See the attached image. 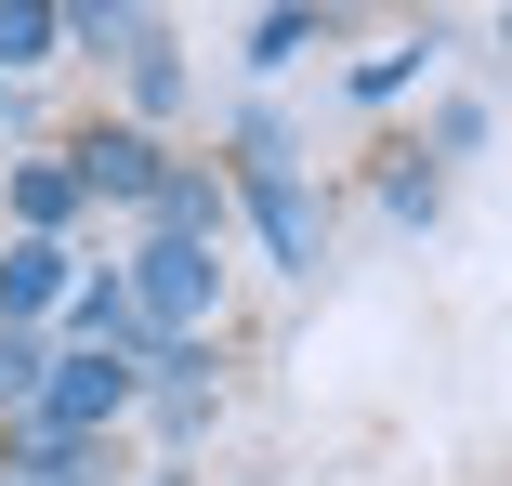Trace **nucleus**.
Here are the masks:
<instances>
[{"instance_id": "1", "label": "nucleus", "mask_w": 512, "mask_h": 486, "mask_svg": "<svg viewBox=\"0 0 512 486\" xmlns=\"http://www.w3.org/2000/svg\"><path fill=\"white\" fill-rule=\"evenodd\" d=\"M132 289H145V316H158V329H184L197 303H211V250H184V237H158ZM145 316H132V329H145Z\"/></svg>"}, {"instance_id": "2", "label": "nucleus", "mask_w": 512, "mask_h": 486, "mask_svg": "<svg viewBox=\"0 0 512 486\" xmlns=\"http://www.w3.org/2000/svg\"><path fill=\"white\" fill-rule=\"evenodd\" d=\"M66 184H92V198H145V184H158V145H145V132H92Z\"/></svg>"}, {"instance_id": "3", "label": "nucleus", "mask_w": 512, "mask_h": 486, "mask_svg": "<svg viewBox=\"0 0 512 486\" xmlns=\"http://www.w3.org/2000/svg\"><path fill=\"white\" fill-rule=\"evenodd\" d=\"M119 395H132V368H119V355H79V368H66V381H53V447H66V434H79V421H106V408H119Z\"/></svg>"}, {"instance_id": "4", "label": "nucleus", "mask_w": 512, "mask_h": 486, "mask_svg": "<svg viewBox=\"0 0 512 486\" xmlns=\"http://www.w3.org/2000/svg\"><path fill=\"white\" fill-rule=\"evenodd\" d=\"M145 198H158V224H171L184 250H197V224H224V184H197V171H158Z\"/></svg>"}, {"instance_id": "5", "label": "nucleus", "mask_w": 512, "mask_h": 486, "mask_svg": "<svg viewBox=\"0 0 512 486\" xmlns=\"http://www.w3.org/2000/svg\"><path fill=\"white\" fill-rule=\"evenodd\" d=\"M53 289H66V250H14V263H0V316H27V303H53Z\"/></svg>"}, {"instance_id": "6", "label": "nucleus", "mask_w": 512, "mask_h": 486, "mask_svg": "<svg viewBox=\"0 0 512 486\" xmlns=\"http://www.w3.org/2000/svg\"><path fill=\"white\" fill-rule=\"evenodd\" d=\"M79 342H106V355H132V289H79Z\"/></svg>"}, {"instance_id": "7", "label": "nucleus", "mask_w": 512, "mask_h": 486, "mask_svg": "<svg viewBox=\"0 0 512 486\" xmlns=\"http://www.w3.org/2000/svg\"><path fill=\"white\" fill-rule=\"evenodd\" d=\"M53 53V14H0V66H40Z\"/></svg>"}, {"instance_id": "8", "label": "nucleus", "mask_w": 512, "mask_h": 486, "mask_svg": "<svg viewBox=\"0 0 512 486\" xmlns=\"http://www.w3.org/2000/svg\"><path fill=\"white\" fill-rule=\"evenodd\" d=\"M27 486H92V460H79V447H53V434H40V460H27Z\"/></svg>"}, {"instance_id": "9", "label": "nucleus", "mask_w": 512, "mask_h": 486, "mask_svg": "<svg viewBox=\"0 0 512 486\" xmlns=\"http://www.w3.org/2000/svg\"><path fill=\"white\" fill-rule=\"evenodd\" d=\"M27 368H40V355H27L14 329H0V395H27Z\"/></svg>"}]
</instances>
